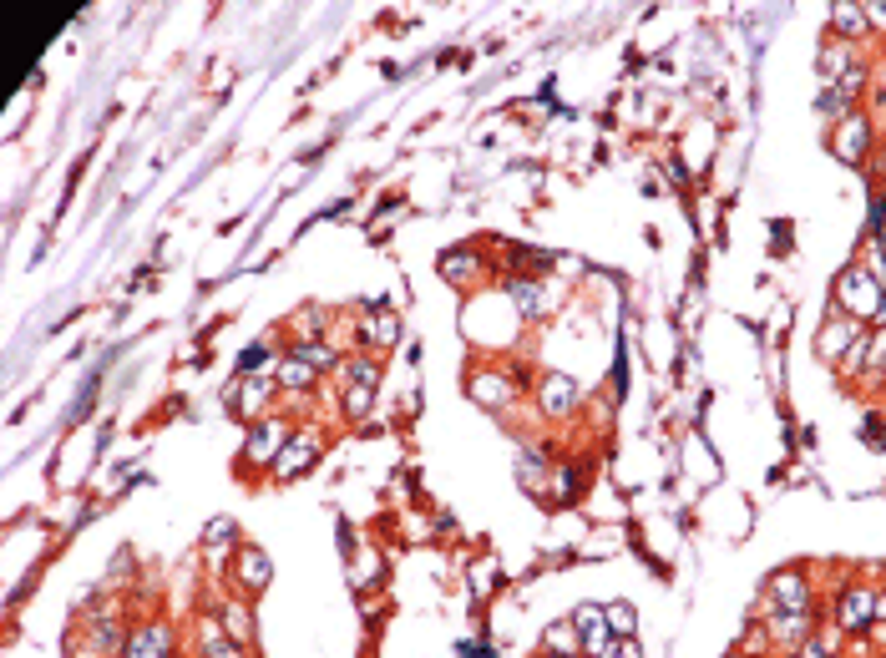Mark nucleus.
I'll list each match as a JSON object with an SVG mask.
<instances>
[{"instance_id":"nucleus-8","label":"nucleus","mask_w":886,"mask_h":658,"mask_svg":"<svg viewBox=\"0 0 886 658\" xmlns=\"http://www.w3.org/2000/svg\"><path fill=\"white\" fill-rule=\"evenodd\" d=\"M233 572H238V578H244V588H249V593H259V588L269 583V557H264L259 547H238V557H233ZM238 578H233V583H238Z\"/></svg>"},{"instance_id":"nucleus-10","label":"nucleus","mask_w":886,"mask_h":658,"mask_svg":"<svg viewBox=\"0 0 886 658\" xmlns=\"http://www.w3.org/2000/svg\"><path fill=\"white\" fill-rule=\"evenodd\" d=\"M542 405H547V416H562V410H573V380L547 375V380H542Z\"/></svg>"},{"instance_id":"nucleus-19","label":"nucleus","mask_w":886,"mask_h":658,"mask_svg":"<svg viewBox=\"0 0 886 658\" xmlns=\"http://www.w3.org/2000/svg\"><path fill=\"white\" fill-rule=\"evenodd\" d=\"M836 31H846V36H861V31H866V16H861V6H841V11H836Z\"/></svg>"},{"instance_id":"nucleus-9","label":"nucleus","mask_w":886,"mask_h":658,"mask_svg":"<svg viewBox=\"0 0 886 658\" xmlns=\"http://www.w3.org/2000/svg\"><path fill=\"white\" fill-rule=\"evenodd\" d=\"M218 623H223V633H228L238 648L254 643V613H249L244 603H223V608H218Z\"/></svg>"},{"instance_id":"nucleus-22","label":"nucleus","mask_w":886,"mask_h":658,"mask_svg":"<svg viewBox=\"0 0 886 658\" xmlns=\"http://www.w3.org/2000/svg\"><path fill=\"white\" fill-rule=\"evenodd\" d=\"M871 21H881V26H886V6H871Z\"/></svg>"},{"instance_id":"nucleus-14","label":"nucleus","mask_w":886,"mask_h":658,"mask_svg":"<svg viewBox=\"0 0 886 658\" xmlns=\"http://www.w3.org/2000/svg\"><path fill=\"white\" fill-rule=\"evenodd\" d=\"M309 451H314V436H304V441H294V446L284 451V461H279V476H299V471L309 466Z\"/></svg>"},{"instance_id":"nucleus-11","label":"nucleus","mask_w":886,"mask_h":658,"mask_svg":"<svg viewBox=\"0 0 886 658\" xmlns=\"http://www.w3.org/2000/svg\"><path fill=\"white\" fill-rule=\"evenodd\" d=\"M542 643H547V653H557V658H568V653H583V638H578L573 618H568V623H552Z\"/></svg>"},{"instance_id":"nucleus-16","label":"nucleus","mask_w":886,"mask_h":658,"mask_svg":"<svg viewBox=\"0 0 886 658\" xmlns=\"http://www.w3.org/2000/svg\"><path fill=\"white\" fill-rule=\"evenodd\" d=\"M370 395H375V385H345V416L350 421H360L370 410Z\"/></svg>"},{"instance_id":"nucleus-21","label":"nucleus","mask_w":886,"mask_h":658,"mask_svg":"<svg viewBox=\"0 0 886 658\" xmlns=\"http://www.w3.org/2000/svg\"><path fill=\"white\" fill-rule=\"evenodd\" d=\"M603 658H643V653H638V648H633V643L623 638V643H613V648H608Z\"/></svg>"},{"instance_id":"nucleus-18","label":"nucleus","mask_w":886,"mask_h":658,"mask_svg":"<svg viewBox=\"0 0 886 658\" xmlns=\"http://www.w3.org/2000/svg\"><path fill=\"white\" fill-rule=\"evenodd\" d=\"M603 613H608V628H613L618 638H628V633H633V623H638L628 603H613V608H603Z\"/></svg>"},{"instance_id":"nucleus-1","label":"nucleus","mask_w":886,"mask_h":658,"mask_svg":"<svg viewBox=\"0 0 886 658\" xmlns=\"http://www.w3.org/2000/svg\"><path fill=\"white\" fill-rule=\"evenodd\" d=\"M76 16V6H0V41H6V87L16 92L41 46Z\"/></svg>"},{"instance_id":"nucleus-24","label":"nucleus","mask_w":886,"mask_h":658,"mask_svg":"<svg viewBox=\"0 0 886 658\" xmlns=\"http://www.w3.org/2000/svg\"><path fill=\"white\" fill-rule=\"evenodd\" d=\"M552 658H557V653H552Z\"/></svg>"},{"instance_id":"nucleus-6","label":"nucleus","mask_w":886,"mask_h":658,"mask_svg":"<svg viewBox=\"0 0 886 658\" xmlns=\"http://www.w3.org/2000/svg\"><path fill=\"white\" fill-rule=\"evenodd\" d=\"M841 299H846V309L851 314H881V299H876V279L871 274H861V269H851L846 279H841Z\"/></svg>"},{"instance_id":"nucleus-17","label":"nucleus","mask_w":886,"mask_h":658,"mask_svg":"<svg viewBox=\"0 0 886 658\" xmlns=\"http://www.w3.org/2000/svg\"><path fill=\"white\" fill-rule=\"evenodd\" d=\"M821 335H826V340H821V355H836V350H841V340H846V345L856 340V324H846V329H841V324H826Z\"/></svg>"},{"instance_id":"nucleus-23","label":"nucleus","mask_w":886,"mask_h":658,"mask_svg":"<svg viewBox=\"0 0 886 658\" xmlns=\"http://www.w3.org/2000/svg\"><path fill=\"white\" fill-rule=\"evenodd\" d=\"M876 618H881V623H886V598H876Z\"/></svg>"},{"instance_id":"nucleus-20","label":"nucleus","mask_w":886,"mask_h":658,"mask_svg":"<svg viewBox=\"0 0 886 658\" xmlns=\"http://www.w3.org/2000/svg\"><path fill=\"white\" fill-rule=\"evenodd\" d=\"M861 147H866V127H861V122L841 127V152H846V157H861Z\"/></svg>"},{"instance_id":"nucleus-15","label":"nucleus","mask_w":886,"mask_h":658,"mask_svg":"<svg viewBox=\"0 0 886 658\" xmlns=\"http://www.w3.org/2000/svg\"><path fill=\"white\" fill-rule=\"evenodd\" d=\"M395 335H400V319H395V314H375V319H370V345L385 350V345H395Z\"/></svg>"},{"instance_id":"nucleus-12","label":"nucleus","mask_w":886,"mask_h":658,"mask_svg":"<svg viewBox=\"0 0 886 658\" xmlns=\"http://www.w3.org/2000/svg\"><path fill=\"white\" fill-rule=\"evenodd\" d=\"M274 385H279V390H309V385H314V365H304L299 355H289V360L279 365Z\"/></svg>"},{"instance_id":"nucleus-5","label":"nucleus","mask_w":886,"mask_h":658,"mask_svg":"<svg viewBox=\"0 0 886 658\" xmlns=\"http://www.w3.org/2000/svg\"><path fill=\"white\" fill-rule=\"evenodd\" d=\"M770 608L805 613V608H811V578H800V572H780V578L770 583Z\"/></svg>"},{"instance_id":"nucleus-4","label":"nucleus","mask_w":886,"mask_h":658,"mask_svg":"<svg viewBox=\"0 0 886 658\" xmlns=\"http://www.w3.org/2000/svg\"><path fill=\"white\" fill-rule=\"evenodd\" d=\"M573 628H578L588 658H603V653L613 648V628H608V613H603V608H578V613H573Z\"/></svg>"},{"instance_id":"nucleus-25","label":"nucleus","mask_w":886,"mask_h":658,"mask_svg":"<svg viewBox=\"0 0 886 658\" xmlns=\"http://www.w3.org/2000/svg\"><path fill=\"white\" fill-rule=\"evenodd\" d=\"M836 658H841V653H836Z\"/></svg>"},{"instance_id":"nucleus-3","label":"nucleus","mask_w":886,"mask_h":658,"mask_svg":"<svg viewBox=\"0 0 886 658\" xmlns=\"http://www.w3.org/2000/svg\"><path fill=\"white\" fill-rule=\"evenodd\" d=\"M871 618H876V593L871 588H846L841 603H836V628L861 633V628H871Z\"/></svg>"},{"instance_id":"nucleus-7","label":"nucleus","mask_w":886,"mask_h":658,"mask_svg":"<svg viewBox=\"0 0 886 658\" xmlns=\"http://www.w3.org/2000/svg\"><path fill=\"white\" fill-rule=\"evenodd\" d=\"M168 648H173L168 623H147V628H137V638L127 643V658H168Z\"/></svg>"},{"instance_id":"nucleus-13","label":"nucleus","mask_w":886,"mask_h":658,"mask_svg":"<svg viewBox=\"0 0 886 658\" xmlns=\"http://www.w3.org/2000/svg\"><path fill=\"white\" fill-rule=\"evenodd\" d=\"M274 446H284V426H279V421H264V426L254 431V441H249V461H269Z\"/></svg>"},{"instance_id":"nucleus-2","label":"nucleus","mask_w":886,"mask_h":658,"mask_svg":"<svg viewBox=\"0 0 886 658\" xmlns=\"http://www.w3.org/2000/svg\"><path fill=\"white\" fill-rule=\"evenodd\" d=\"M760 623H765L770 643H780V648H790V653H795V648H800L805 638H811V628H816V623H811V608H805V613L775 608V618H760Z\"/></svg>"}]
</instances>
